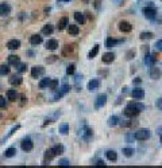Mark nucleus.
Masks as SVG:
<instances>
[{
	"label": "nucleus",
	"mask_w": 162,
	"mask_h": 168,
	"mask_svg": "<svg viewBox=\"0 0 162 168\" xmlns=\"http://www.w3.org/2000/svg\"><path fill=\"white\" fill-rule=\"evenodd\" d=\"M11 14V6L8 3H0V16H7Z\"/></svg>",
	"instance_id": "1a4fd4ad"
},
{
	"label": "nucleus",
	"mask_w": 162,
	"mask_h": 168,
	"mask_svg": "<svg viewBox=\"0 0 162 168\" xmlns=\"http://www.w3.org/2000/svg\"><path fill=\"white\" fill-rule=\"evenodd\" d=\"M119 30H120V32H130L132 30V26L130 22H127V20H122V22L119 23Z\"/></svg>",
	"instance_id": "9d476101"
},
{
	"label": "nucleus",
	"mask_w": 162,
	"mask_h": 168,
	"mask_svg": "<svg viewBox=\"0 0 162 168\" xmlns=\"http://www.w3.org/2000/svg\"><path fill=\"white\" fill-rule=\"evenodd\" d=\"M76 51V44H66L62 48V55L64 57H70L72 54H74Z\"/></svg>",
	"instance_id": "6e6552de"
},
{
	"label": "nucleus",
	"mask_w": 162,
	"mask_h": 168,
	"mask_svg": "<svg viewBox=\"0 0 162 168\" xmlns=\"http://www.w3.org/2000/svg\"><path fill=\"white\" fill-rule=\"evenodd\" d=\"M134 57H135V48H131V50H130L127 54H126V58H127L128 61H131Z\"/></svg>",
	"instance_id": "ea45409f"
},
{
	"label": "nucleus",
	"mask_w": 162,
	"mask_h": 168,
	"mask_svg": "<svg viewBox=\"0 0 162 168\" xmlns=\"http://www.w3.org/2000/svg\"><path fill=\"white\" fill-rule=\"evenodd\" d=\"M157 59H158L157 54H146V57H145V63L149 65V66H153V65L157 63Z\"/></svg>",
	"instance_id": "9b49d317"
},
{
	"label": "nucleus",
	"mask_w": 162,
	"mask_h": 168,
	"mask_svg": "<svg viewBox=\"0 0 162 168\" xmlns=\"http://www.w3.org/2000/svg\"><path fill=\"white\" fill-rule=\"evenodd\" d=\"M143 15L146 16L147 19H154L157 16V10L154 6H149V7H145L143 8Z\"/></svg>",
	"instance_id": "7ed1b4c3"
},
{
	"label": "nucleus",
	"mask_w": 162,
	"mask_h": 168,
	"mask_svg": "<svg viewBox=\"0 0 162 168\" xmlns=\"http://www.w3.org/2000/svg\"><path fill=\"white\" fill-rule=\"evenodd\" d=\"M141 82V79L139 78H136V79H134V84H139Z\"/></svg>",
	"instance_id": "603ef678"
},
{
	"label": "nucleus",
	"mask_w": 162,
	"mask_h": 168,
	"mask_svg": "<svg viewBox=\"0 0 162 168\" xmlns=\"http://www.w3.org/2000/svg\"><path fill=\"white\" fill-rule=\"evenodd\" d=\"M68 32H69V35L76 36V35H79L80 28H79L77 24H68Z\"/></svg>",
	"instance_id": "2eb2a0df"
},
{
	"label": "nucleus",
	"mask_w": 162,
	"mask_h": 168,
	"mask_svg": "<svg viewBox=\"0 0 162 168\" xmlns=\"http://www.w3.org/2000/svg\"><path fill=\"white\" fill-rule=\"evenodd\" d=\"M99 50H100V46H99V44H95L92 50L89 51V54H88V58H89V59H93V58H95V57H96L97 54H99Z\"/></svg>",
	"instance_id": "a878e982"
},
{
	"label": "nucleus",
	"mask_w": 162,
	"mask_h": 168,
	"mask_svg": "<svg viewBox=\"0 0 162 168\" xmlns=\"http://www.w3.org/2000/svg\"><path fill=\"white\" fill-rule=\"evenodd\" d=\"M117 43H119V40H116L115 38H112V36H108V38L105 39V46L107 47H113Z\"/></svg>",
	"instance_id": "bb28decb"
},
{
	"label": "nucleus",
	"mask_w": 162,
	"mask_h": 168,
	"mask_svg": "<svg viewBox=\"0 0 162 168\" xmlns=\"http://www.w3.org/2000/svg\"><path fill=\"white\" fill-rule=\"evenodd\" d=\"M49 89H51L53 92L54 90H57L58 89V79H55V78H53V79H50V82H49V86H47Z\"/></svg>",
	"instance_id": "72a5a7b5"
},
{
	"label": "nucleus",
	"mask_w": 162,
	"mask_h": 168,
	"mask_svg": "<svg viewBox=\"0 0 162 168\" xmlns=\"http://www.w3.org/2000/svg\"><path fill=\"white\" fill-rule=\"evenodd\" d=\"M68 24H69V19H68V16H64V18H61V19L58 20L57 28H58V31H62V30H65V28L68 27Z\"/></svg>",
	"instance_id": "ddd939ff"
},
{
	"label": "nucleus",
	"mask_w": 162,
	"mask_h": 168,
	"mask_svg": "<svg viewBox=\"0 0 162 168\" xmlns=\"http://www.w3.org/2000/svg\"><path fill=\"white\" fill-rule=\"evenodd\" d=\"M74 70H76V65L74 63H70L68 66V69H66V74L68 75H73V74H74Z\"/></svg>",
	"instance_id": "4c0bfd02"
},
{
	"label": "nucleus",
	"mask_w": 162,
	"mask_h": 168,
	"mask_svg": "<svg viewBox=\"0 0 162 168\" xmlns=\"http://www.w3.org/2000/svg\"><path fill=\"white\" fill-rule=\"evenodd\" d=\"M53 152H54V155H55V156H58V155H62L64 153V147L62 145H54V147H53Z\"/></svg>",
	"instance_id": "473e14b6"
},
{
	"label": "nucleus",
	"mask_w": 162,
	"mask_h": 168,
	"mask_svg": "<svg viewBox=\"0 0 162 168\" xmlns=\"http://www.w3.org/2000/svg\"><path fill=\"white\" fill-rule=\"evenodd\" d=\"M46 48L47 50H57L58 48V42L55 39H49L46 42Z\"/></svg>",
	"instance_id": "412c9836"
},
{
	"label": "nucleus",
	"mask_w": 162,
	"mask_h": 168,
	"mask_svg": "<svg viewBox=\"0 0 162 168\" xmlns=\"http://www.w3.org/2000/svg\"><path fill=\"white\" fill-rule=\"evenodd\" d=\"M20 63V58L18 55H10L8 57V65H11V66H18Z\"/></svg>",
	"instance_id": "4be33fe9"
},
{
	"label": "nucleus",
	"mask_w": 162,
	"mask_h": 168,
	"mask_svg": "<svg viewBox=\"0 0 162 168\" xmlns=\"http://www.w3.org/2000/svg\"><path fill=\"white\" fill-rule=\"evenodd\" d=\"M10 74V65H0V75Z\"/></svg>",
	"instance_id": "2f4dec72"
},
{
	"label": "nucleus",
	"mask_w": 162,
	"mask_h": 168,
	"mask_svg": "<svg viewBox=\"0 0 162 168\" xmlns=\"http://www.w3.org/2000/svg\"><path fill=\"white\" fill-rule=\"evenodd\" d=\"M50 79H51V78H47V77H46V78H43V79L39 82V88H40V89H46L47 86H49V82H50Z\"/></svg>",
	"instance_id": "e433bc0d"
},
{
	"label": "nucleus",
	"mask_w": 162,
	"mask_h": 168,
	"mask_svg": "<svg viewBox=\"0 0 162 168\" xmlns=\"http://www.w3.org/2000/svg\"><path fill=\"white\" fill-rule=\"evenodd\" d=\"M16 67H18V71L19 73H24V71L27 70V65L26 63H19Z\"/></svg>",
	"instance_id": "79ce46f5"
},
{
	"label": "nucleus",
	"mask_w": 162,
	"mask_h": 168,
	"mask_svg": "<svg viewBox=\"0 0 162 168\" xmlns=\"http://www.w3.org/2000/svg\"><path fill=\"white\" fill-rule=\"evenodd\" d=\"M157 108L160 109V110H162V97L160 98V100L157 101Z\"/></svg>",
	"instance_id": "de8ad7c7"
},
{
	"label": "nucleus",
	"mask_w": 162,
	"mask_h": 168,
	"mask_svg": "<svg viewBox=\"0 0 162 168\" xmlns=\"http://www.w3.org/2000/svg\"><path fill=\"white\" fill-rule=\"evenodd\" d=\"M131 96L135 98V100H142V98L145 97V90L142 89V88H135V89L132 90Z\"/></svg>",
	"instance_id": "f8f14e48"
},
{
	"label": "nucleus",
	"mask_w": 162,
	"mask_h": 168,
	"mask_svg": "<svg viewBox=\"0 0 162 168\" xmlns=\"http://www.w3.org/2000/svg\"><path fill=\"white\" fill-rule=\"evenodd\" d=\"M134 153V149L132 148H123V155L126 157H131Z\"/></svg>",
	"instance_id": "58836bf2"
},
{
	"label": "nucleus",
	"mask_w": 162,
	"mask_h": 168,
	"mask_svg": "<svg viewBox=\"0 0 162 168\" xmlns=\"http://www.w3.org/2000/svg\"><path fill=\"white\" fill-rule=\"evenodd\" d=\"M162 75V71L160 67H155V65H153L151 67H150V77H151L153 79H160Z\"/></svg>",
	"instance_id": "0eeeda50"
},
{
	"label": "nucleus",
	"mask_w": 162,
	"mask_h": 168,
	"mask_svg": "<svg viewBox=\"0 0 162 168\" xmlns=\"http://www.w3.org/2000/svg\"><path fill=\"white\" fill-rule=\"evenodd\" d=\"M7 47L10 48V50H18V48L20 47V40H18V39H11V40H8Z\"/></svg>",
	"instance_id": "dca6fc26"
},
{
	"label": "nucleus",
	"mask_w": 162,
	"mask_h": 168,
	"mask_svg": "<svg viewBox=\"0 0 162 168\" xmlns=\"http://www.w3.org/2000/svg\"><path fill=\"white\" fill-rule=\"evenodd\" d=\"M20 148H22L24 152H28V151H31L32 148H34V143H32V140L30 137H26L22 140V143H20Z\"/></svg>",
	"instance_id": "f03ea898"
},
{
	"label": "nucleus",
	"mask_w": 162,
	"mask_h": 168,
	"mask_svg": "<svg viewBox=\"0 0 162 168\" xmlns=\"http://www.w3.org/2000/svg\"><path fill=\"white\" fill-rule=\"evenodd\" d=\"M3 108H7V101L4 97L0 96V109H3Z\"/></svg>",
	"instance_id": "37998d69"
},
{
	"label": "nucleus",
	"mask_w": 162,
	"mask_h": 168,
	"mask_svg": "<svg viewBox=\"0 0 162 168\" xmlns=\"http://www.w3.org/2000/svg\"><path fill=\"white\" fill-rule=\"evenodd\" d=\"M95 166H99V167H101V166H103V167H104V166H105V163H104V161H101V160H99V161H97Z\"/></svg>",
	"instance_id": "3c124183"
},
{
	"label": "nucleus",
	"mask_w": 162,
	"mask_h": 168,
	"mask_svg": "<svg viewBox=\"0 0 162 168\" xmlns=\"http://www.w3.org/2000/svg\"><path fill=\"white\" fill-rule=\"evenodd\" d=\"M150 130L149 129H139V130H136L135 133H134V137L136 138V140H139V141H143V140H147V138L150 137Z\"/></svg>",
	"instance_id": "f257e3e1"
},
{
	"label": "nucleus",
	"mask_w": 162,
	"mask_h": 168,
	"mask_svg": "<svg viewBox=\"0 0 162 168\" xmlns=\"http://www.w3.org/2000/svg\"><path fill=\"white\" fill-rule=\"evenodd\" d=\"M128 106H132V108H135L136 110H139V112L145 110V105L141 104V102H128Z\"/></svg>",
	"instance_id": "c756f323"
},
{
	"label": "nucleus",
	"mask_w": 162,
	"mask_h": 168,
	"mask_svg": "<svg viewBox=\"0 0 162 168\" xmlns=\"http://www.w3.org/2000/svg\"><path fill=\"white\" fill-rule=\"evenodd\" d=\"M18 97H19V94H18V92H16L15 89H10L7 92V98L10 100L11 102H15L16 100H18Z\"/></svg>",
	"instance_id": "f3484780"
},
{
	"label": "nucleus",
	"mask_w": 162,
	"mask_h": 168,
	"mask_svg": "<svg viewBox=\"0 0 162 168\" xmlns=\"http://www.w3.org/2000/svg\"><path fill=\"white\" fill-rule=\"evenodd\" d=\"M20 100H22V101H20V105H24V104H26V97H24V96H22V97H20Z\"/></svg>",
	"instance_id": "8fccbe9b"
},
{
	"label": "nucleus",
	"mask_w": 162,
	"mask_h": 168,
	"mask_svg": "<svg viewBox=\"0 0 162 168\" xmlns=\"http://www.w3.org/2000/svg\"><path fill=\"white\" fill-rule=\"evenodd\" d=\"M42 43V35H38V34H34L30 36V44L32 46H38V44Z\"/></svg>",
	"instance_id": "4468645a"
},
{
	"label": "nucleus",
	"mask_w": 162,
	"mask_h": 168,
	"mask_svg": "<svg viewBox=\"0 0 162 168\" xmlns=\"http://www.w3.org/2000/svg\"><path fill=\"white\" fill-rule=\"evenodd\" d=\"M99 86H100V81L99 79H91L88 82V90H91L92 92V90H96Z\"/></svg>",
	"instance_id": "b1692460"
},
{
	"label": "nucleus",
	"mask_w": 162,
	"mask_h": 168,
	"mask_svg": "<svg viewBox=\"0 0 162 168\" xmlns=\"http://www.w3.org/2000/svg\"><path fill=\"white\" fill-rule=\"evenodd\" d=\"M161 144H162V136H161Z\"/></svg>",
	"instance_id": "864d4df0"
},
{
	"label": "nucleus",
	"mask_w": 162,
	"mask_h": 168,
	"mask_svg": "<svg viewBox=\"0 0 162 168\" xmlns=\"http://www.w3.org/2000/svg\"><path fill=\"white\" fill-rule=\"evenodd\" d=\"M139 38H141L142 40L153 39V38H154V34H153V32H150V31H146V32H142V34L139 35Z\"/></svg>",
	"instance_id": "7c9ffc66"
},
{
	"label": "nucleus",
	"mask_w": 162,
	"mask_h": 168,
	"mask_svg": "<svg viewBox=\"0 0 162 168\" xmlns=\"http://www.w3.org/2000/svg\"><path fill=\"white\" fill-rule=\"evenodd\" d=\"M105 156H107V159L109 161H116L117 160V153L115 152V151H112V149H109L105 152Z\"/></svg>",
	"instance_id": "5701e85b"
},
{
	"label": "nucleus",
	"mask_w": 162,
	"mask_h": 168,
	"mask_svg": "<svg viewBox=\"0 0 162 168\" xmlns=\"http://www.w3.org/2000/svg\"><path fill=\"white\" fill-rule=\"evenodd\" d=\"M100 3H101V0H93V4H95L96 10H100Z\"/></svg>",
	"instance_id": "49530a36"
},
{
	"label": "nucleus",
	"mask_w": 162,
	"mask_h": 168,
	"mask_svg": "<svg viewBox=\"0 0 162 168\" xmlns=\"http://www.w3.org/2000/svg\"><path fill=\"white\" fill-rule=\"evenodd\" d=\"M58 132L61 134H64V136H65V134H68V132H69V124H68V122H64V124L60 125Z\"/></svg>",
	"instance_id": "cd10ccee"
},
{
	"label": "nucleus",
	"mask_w": 162,
	"mask_h": 168,
	"mask_svg": "<svg viewBox=\"0 0 162 168\" xmlns=\"http://www.w3.org/2000/svg\"><path fill=\"white\" fill-rule=\"evenodd\" d=\"M74 19H76V22L79 24H84L85 23L84 14H81V12H74Z\"/></svg>",
	"instance_id": "c85d7f7f"
},
{
	"label": "nucleus",
	"mask_w": 162,
	"mask_h": 168,
	"mask_svg": "<svg viewBox=\"0 0 162 168\" xmlns=\"http://www.w3.org/2000/svg\"><path fill=\"white\" fill-rule=\"evenodd\" d=\"M53 31H54V28H53V24H45L43 28H42V34L43 35H51Z\"/></svg>",
	"instance_id": "393cba45"
},
{
	"label": "nucleus",
	"mask_w": 162,
	"mask_h": 168,
	"mask_svg": "<svg viewBox=\"0 0 162 168\" xmlns=\"http://www.w3.org/2000/svg\"><path fill=\"white\" fill-rule=\"evenodd\" d=\"M55 59H57V57H55V55H51V58H47V59H46V62L50 63V62H54Z\"/></svg>",
	"instance_id": "09e8293b"
},
{
	"label": "nucleus",
	"mask_w": 162,
	"mask_h": 168,
	"mask_svg": "<svg viewBox=\"0 0 162 168\" xmlns=\"http://www.w3.org/2000/svg\"><path fill=\"white\" fill-rule=\"evenodd\" d=\"M113 59H115V54H113V52H105V54H103V57H101V61H103L104 63H111V62H113Z\"/></svg>",
	"instance_id": "a211bd4d"
},
{
	"label": "nucleus",
	"mask_w": 162,
	"mask_h": 168,
	"mask_svg": "<svg viewBox=\"0 0 162 168\" xmlns=\"http://www.w3.org/2000/svg\"><path fill=\"white\" fill-rule=\"evenodd\" d=\"M45 74V67L43 66H34L31 67V77L32 78H39L40 75Z\"/></svg>",
	"instance_id": "423d86ee"
},
{
	"label": "nucleus",
	"mask_w": 162,
	"mask_h": 168,
	"mask_svg": "<svg viewBox=\"0 0 162 168\" xmlns=\"http://www.w3.org/2000/svg\"><path fill=\"white\" fill-rule=\"evenodd\" d=\"M58 164L60 166H70V163H69V160H66V159H61Z\"/></svg>",
	"instance_id": "a18cd8bd"
},
{
	"label": "nucleus",
	"mask_w": 162,
	"mask_h": 168,
	"mask_svg": "<svg viewBox=\"0 0 162 168\" xmlns=\"http://www.w3.org/2000/svg\"><path fill=\"white\" fill-rule=\"evenodd\" d=\"M54 152H53V149L50 148V149H47L46 152H45V157H43V164H46V163H49V161H51L53 159H54Z\"/></svg>",
	"instance_id": "6ab92c4d"
},
{
	"label": "nucleus",
	"mask_w": 162,
	"mask_h": 168,
	"mask_svg": "<svg viewBox=\"0 0 162 168\" xmlns=\"http://www.w3.org/2000/svg\"><path fill=\"white\" fill-rule=\"evenodd\" d=\"M117 124H119V117L117 116H111L108 118V125L109 126H115Z\"/></svg>",
	"instance_id": "f704fd0d"
},
{
	"label": "nucleus",
	"mask_w": 162,
	"mask_h": 168,
	"mask_svg": "<svg viewBox=\"0 0 162 168\" xmlns=\"http://www.w3.org/2000/svg\"><path fill=\"white\" fill-rule=\"evenodd\" d=\"M22 81H23L22 77L14 74V75H11V78H10V84H11L12 86H19L20 84H22Z\"/></svg>",
	"instance_id": "aec40b11"
},
{
	"label": "nucleus",
	"mask_w": 162,
	"mask_h": 168,
	"mask_svg": "<svg viewBox=\"0 0 162 168\" xmlns=\"http://www.w3.org/2000/svg\"><path fill=\"white\" fill-rule=\"evenodd\" d=\"M105 104H107V96H105V94H99V96L96 97V101H95V108L100 109V108H103Z\"/></svg>",
	"instance_id": "39448f33"
},
{
	"label": "nucleus",
	"mask_w": 162,
	"mask_h": 168,
	"mask_svg": "<svg viewBox=\"0 0 162 168\" xmlns=\"http://www.w3.org/2000/svg\"><path fill=\"white\" fill-rule=\"evenodd\" d=\"M141 112L139 110H136L135 108H132V106H127L124 110H123V114L126 117H128V118H134V117H136L138 114H139Z\"/></svg>",
	"instance_id": "20e7f679"
},
{
	"label": "nucleus",
	"mask_w": 162,
	"mask_h": 168,
	"mask_svg": "<svg viewBox=\"0 0 162 168\" xmlns=\"http://www.w3.org/2000/svg\"><path fill=\"white\" fill-rule=\"evenodd\" d=\"M154 46H155V48H157V50L162 51V39H161V40H157V43L154 44Z\"/></svg>",
	"instance_id": "c03bdc74"
},
{
	"label": "nucleus",
	"mask_w": 162,
	"mask_h": 168,
	"mask_svg": "<svg viewBox=\"0 0 162 168\" xmlns=\"http://www.w3.org/2000/svg\"><path fill=\"white\" fill-rule=\"evenodd\" d=\"M69 90H70V86H69V85H66V84H65V85H62V88H61V90H60V93H61V94H62V96H64V94H66V93L69 92Z\"/></svg>",
	"instance_id": "a19ab883"
},
{
	"label": "nucleus",
	"mask_w": 162,
	"mask_h": 168,
	"mask_svg": "<svg viewBox=\"0 0 162 168\" xmlns=\"http://www.w3.org/2000/svg\"><path fill=\"white\" fill-rule=\"evenodd\" d=\"M15 153H16V148H14V147H11V148L6 149V152H4V156H6V157H12Z\"/></svg>",
	"instance_id": "c9c22d12"
}]
</instances>
